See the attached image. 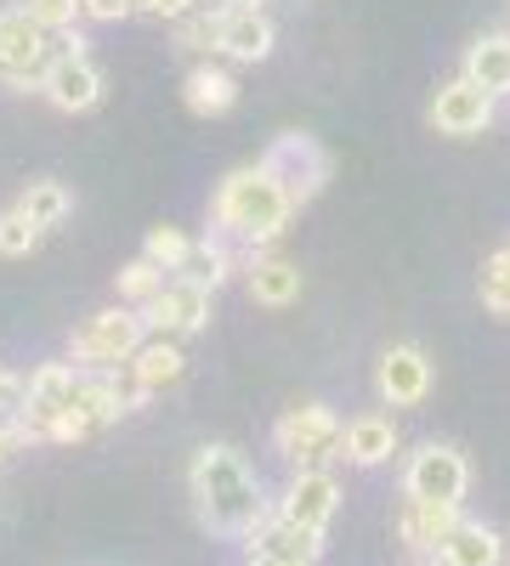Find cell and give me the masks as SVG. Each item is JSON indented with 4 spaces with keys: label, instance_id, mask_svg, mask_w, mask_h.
<instances>
[{
    "label": "cell",
    "instance_id": "6da1fadb",
    "mask_svg": "<svg viewBox=\"0 0 510 566\" xmlns=\"http://www.w3.org/2000/svg\"><path fill=\"white\" fill-rule=\"evenodd\" d=\"M194 510H199V522L221 538H244L261 515H267V499H261V482H256V470L244 464L239 448H199L194 459Z\"/></svg>",
    "mask_w": 510,
    "mask_h": 566
},
{
    "label": "cell",
    "instance_id": "7a4b0ae2",
    "mask_svg": "<svg viewBox=\"0 0 510 566\" xmlns=\"http://www.w3.org/2000/svg\"><path fill=\"white\" fill-rule=\"evenodd\" d=\"M295 210L301 205L290 199V187L278 181L267 165L233 170L221 181V193H216V221L227 227V239H239V244H272Z\"/></svg>",
    "mask_w": 510,
    "mask_h": 566
},
{
    "label": "cell",
    "instance_id": "3957f363",
    "mask_svg": "<svg viewBox=\"0 0 510 566\" xmlns=\"http://www.w3.org/2000/svg\"><path fill=\"white\" fill-rule=\"evenodd\" d=\"M341 437H346V424L323 408V402H306V408H290L284 419L272 424V442L284 459H295L301 470H318L323 459H335L341 453Z\"/></svg>",
    "mask_w": 510,
    "mask_h": 566
},
{
    "label": "cell",
    "instance_id": "277c9868",
    "mask_svg": "<svg viewBox=\"0 0 510 566\" xmlns=\"http://www.w3.org/2000/svg\"><path fill=\"white\" fill-rule=\"evenodd\" d=\"M471 488V464L459 448L448 442H426L403 464V499H420V504H459Z\"/></svg>",
    "mask_w": 510,
    "mask_h": 566
},
{
    "label": "cell",
    "instance_id": "5b68a950",
    "mask_svg": "<svg viewBox=\"0 0 510 566\" xmlns=\"http://www.w3.org/2000/svg\"><path fill=\"white\" fill-rule=\"evenodd\" d=\"M143 312H97V317H85V328H74V363L85 368H119L131 363V352L143 346Z\"/></svg>",
    "mask_w": 510,
    "mask_h": 566
},
{
    "label": "cell",
    "instance_id": "8992f818",
    "mask_svg": "<svg viewBox=\"0 0 510 566\" xmlns=\"http://www.w3.org/2000/svg\"><path fill=\"white\" fill-rule=\"evenodd\" d=\"M278 181L290 187V199L295 205H306L323 181H330V154L318 148V136H306V130H290V136H278L272 148H267V159H261Z\"/></svg>",
    "mask_w": 510,
    "mask_h": 566
},
{
    "label": "cell",
    "instance_id": "52a82bcc",
    "mask_svg": "<svg viewBox=\"0 0 510 566\" xmlns=\"http://www.w3.org/2000/svg\"><path fill=\"white\" fill-rule=\"evenodd\" d=\"M45 63H52L45 29H34L23 12H0V80L12 91H29L45 80Z\"/></svg>",
    "mask_w": 510,
    "mask_h": 566
},
{
    "label": "cell",
    "instance_id": "ba28073f",
    "mask_svg": "<svg viewBox=\"0 0 510 566\" xmlns=\"http://www.w3.org/2000/svg\"><path fill=\"white\" fill-rule=\"evenodd\" d=\"M143 323H154L159 335H199V328L210 323V283H199L194 272L170 277L165 290L143 306Z\"/></svg>",
    "mask_w": 510,
    "mask_h": 566
},
{
    "label": "cell",
    "instance_id": "9c48e42d",
    "mask_svg": "<svg viewBox=\"0 0 510 566\" xmlns=\"http://www.w3.org/2000/svg\"><path fill=\"white\" fill-rule=\"evenodd\" d=\"M40 91L52 97V108L85 114V108H97V97H103V74H97V63H91L85 52H63V57L45 63Z\"/></svg>",
    "mask_w": 510,
    "mask_h": 566
},
{
    "label": "cell",
    "instance_id": "30bf717a",
    "mask_svg": "<svg viewBox=\"0 0 510 566\" xmlns=\"http://www.w3.org/2000/svg\"><path fill=\"white\" fill-rule=\"evenodd\" d=\"M335 510H341V482L330 476V470H301V476L290 482V493H284V504H278V515L306 527V533H330Z\"/></svg>",
    "mask_w": 510,
    "mask_h": 566
},
{
    "label": "cell",
    "instance_id": "8fae6325",
    "mask_svg": "<svg viewBox=\"0 0 510 566\" xmlns=\"http://www.w3.org/2000/svg\"><path fill=\"white\" fill-rule=\"evenodd\" d=\"M431 125H437L443 136H477V130L493 125V97H488L482 85H471L466 74H459V80H448V85L437 91Z\"/></svg>",
    "mask_w": 510,
    "mask_h": 566
},
{
    "label": "cell",
    "instance_id": "7c38bea8",
    "mask_svg": "<svg viewBox=\"0 0 510 566\" xmlns=\"http://www.w3.org/2000/svg\"><path fill=\"white\" fill-rule=\"evenodd\" d=\"M375 386L392 408H414V402H426L431 391V357L420 346H392L381 357V374H375Z\"/></svg>",
    "mask_w": 510,
    "mask_h": 566
},
{
    "label": "cell",
    "instance_id": "4fadbf2b",
    "mask_svg": "<svg viewBox=\"0 0 510 566\" xmlns=\"http://www.w3.org/2000/svg\"><path fill=\"white\" fill-rule=\"evenodd\" d=\"M74 386H80V368H69V363H45L34 380H29L23 413H29V424H34L40 437H52V419L74 402Z\"/></svg>",
    "mask_w": 510,
    "mask_h": 566
},
{
    "label": "cell",
    "instance_id": "5bb4252c",
    "mask_svg": "<svg viewBox=\"0 0 510 566\" xmlns=\"http://www.w3.org/2000/svg\"><path fill=\"white\" fill-rule=\"evenodd\" d=\"M244 538H250V549L278 555V560H306V566H318V555H323V533H306V527L284 522L278 510H267Z\"/></svg>",
    "mask_w": 510,
    "mask_h": 566
},
{
    "label": "cell",
    "instance_id": "9a60e30c",
    "mask_svg": "<svg viewBox=\"0 0 510 566\" xmlns=\"http://www.w3.org/2000/svg\"><path fill=\"white\" fill-rule=\"evenodd\" d=\"M454 527H459V504H420V499H408L403 515H397V538H403L414 555L437 549Z\"/></svg>",
    "mask_w": 510,
    "mask_h": 566
},
{
    "label": "cell",
    "instance_id": "2e32d148",
    "mask_svg": "<svg viewBox=\"0 0 510 566\" xmlns=\"http://www.w3.org/2000/svg\"><path fill=\"white\" fill-rule=\"evenodd\" d=\"M125 374H131V380L143 386V391H159V386H176L181 374H188V357H181V346H176V340H165V335H159V340H143V346L131 352Z\"/></svg>",
    "mask_w": 510,
    "mask_h": 566
},
{
    "label": "cell",
    "instance_id": "e0dca14e",
    "mask_svg": "<svg viewBox=\"0 0 510 566\" xmlns=\"http://www.w3.org/2000/svg\"><path fill=\"white\" fill-rule=\"evenodd\" d=\"M341 453L352 464H386L397 453V424L386 413H357L346 419V437H341Z\"/></svg>",
    "mask_w": 510,
    "mask_h": 566
},
{
    "label": "cell",
    "instance_id": "ac0fdd59",
    "mask_svg": "<svg viewBox=\"0 0 510 566\" xmlns=\"http://www.w3.org/2000/svg\"><path fill=\"white\" fill-rule=\"evenodd\" d=\"M437 555H443L448 566H499V560H504V544H499V533L482 527V522H459V527L437 544Z\"/></svg>",
    "mask_w": 510,
    "mask_h": 566
},
{
    "label": "cell",
    "instance_id": "d6986e66",
    "mask_svg": "<svg viewBox=\"0 0 510 566\" xmlns=\"http://www.w3.org/2000/svg\"><path fill=\"white\" fill-rule=\"evenodd\" d=\"M466 80L482 85L488 97H510V34H488L466 52Z\"/></svg>",
    "mask_w": 510,
    "mask_h": 566
},
{
    "label": "cell",
    "instance_id": "ffe728a7",
    "mask_svg": "<svg viewBox=\"0 0 510 566\" xmlns=\"http://www.w3.org/2000/svg\"><path fill=\"white\" fill-rule=\"evenodd\" d=\"M295 295H301V266L295 261H278V255H256V266H250V301L290 306Z\"/></svg>",
    "mask_w": 510,
    "mask_h": 566
},
{
    "label": "cell",
    "instance_id": "44dd1931",
    "mask_svg": "<svg viewBox=\"0 0 510 566\" xmlns=\"http://www.w3.org/2000/svg\"><path fill=\"white\" fill-rule=\"evenodd\" d=\"M181 97H188L194 114H227L239 103V80L221 74V69H194L188 85H181Z\"/></svg>",
    "mask_w": 510,
    "mask_h": 566
},
{
    "label": "cell",
    "instance_id": "7402d4cb",
    "mask_svg": "<svg viewBox=\"0 0 510 566\" xmlns=\"http://www.w3.org/2000/svg\"><path fill=\"white\" fill-rule=\"evenodd\" d=\"M18 210H23L34 227H58V221L74 210V199H69V187H63V181H29V187H23V199H18Z\"/></svg>",
    "mask_w": 510,
    "mask_h": 566
},
{
    "label": "cell",
    "instance_id": "603a6c76",
    "mask_svg": "<svg viewBox=\"0 0 510 566\" xmlns=\"http://www.w3.org/2000/svg\"><path fill=\"white\" fill-rule=\"evenodd\" d=\"M482 306L493 317H510V244L482 261Z\"/></svg>",
    "mask_w": 510,
    "mask_h": 566
},
{
    "label": "cell",
    "instance_id": "cb8c5ba5",
    "mask_svg": "<svg viewBox=\"0 0 510 566\" xmlns=\"http://www.w3.org/2000/svg\"><path fill=\"white\" fill-rule=\"evenodd\" d=\"M143 255H148L154 266H165V272H181V266L194 261V239H188V232H176V227H154Z\"/></svg>",
    "mask_w": 510,
    "mask_h": 566
},
{
    "label": "cell",
    "instance_id": "d4e9b609",
    "mask_svg": "<svg viewBox=\"0 0 510 566\" xmlns=\"http://www.w3.org/2000/svg\"><path fill=\"white\" fill-rule=\"evenodd\" d=\"M165 290V266H154L148 255L143 261H131L125 272H119V301H136V306H148L154 295Z\"/></svg>",
    "mask_w": 510,
    "mask_h": 566
},
{
    "label": "cell",
    "instance_id": "484cf974",
    "mask_svg": "<svg viewBox=\"0 0 510 566\" xmlns=\"http://www.w3.org/2000/svg\"><path fill=\"white\" fill-rule=\"evenodd\" d=\"M40 232H45V227H34L18 205L0 210V255H29V250L40 244Z\"/></svg>",
    "mask_w": 510,
    "mask_h": 566
},
{
    "label": "cell",
    "instance_id": "4316f807",
    "mask_svg": "<svg viewBox=\"0 0 510 566\" xmlns=\"http://www.w3.org/2000/svg\"><path fill=\"white\" fill-rule=\"evenodd\" d=\"M74 12H85L80 0H23V18H29L34 29H45V34L74 29Z\"/></svg>",
    "mask_w": 510,
    "mask_h": 566
},
{
    "label": "cell",
    "instance_id": "83f0119b",
    "mask_svg": "<svg viewBox=\"0 0 510 566\" xmlns=\"http://www.w3.org/2000/svg\"><path fill=\"white\" fill-rule=\"evenodd\" d=\"M176 45H181V52H205V45H210V52H216V12H188V18H181L176 23Z\"/></svg>",
    "mask_w": 510,
    "mask_h": 566
},
{
    "label": "cell",
    "instance_id": "f1b7e54d",
    "mask_svg": "<svg viewBox=\"0 0 510 566\" xmlns=\"http://www.w3.org/2000/svg\"><path fill=\"white\" fill-rule=\"evenodd\" d=\"M194 255H199V266H205V272H194V277H199V283H210V290H216V283H221L227 272H233V250H227L221 239H216V244L205 239V244H199Z\"/></svg>",
    "mask_w": 510,
    "mask_h": 566
},
{
    "label": "cell",
    "instance_id": "f546056e",
    "mask_svg": "<svg viewBox=\"0 0 510 566\" xmlns=\"http://www.w3.org/2000/svg\"><path fill=\"white\" fill-rule=\"evenodd\" d=\"M194 7H199V0H136V12H143V18H159V23H181Z\"/></svg>",
    "mask_w": 510,
    "mask_h": 566
},
{
    "label": "cell",
    "instance_id": "4dcf8cb0",
    "mask_svg": "<svg viewBox=\"0 0 510 566\" xmlns=\"http://www.w3.org/2000/svg\"><path fill=\"white\" fill-rule=\"evenodd\" d=\"M80 7L97 18V23H119V18H131L136 12V0H80Z\"/></svg>",
    "mask_w": 510,
    "mask_h": 566
},
{
    "label": "cell",
    "instance_id": "1f68e13d",
    "mask_svg": "<svg viewBox=\"0 0 510 566\" xmlns=\"http://www.w3.org/2000/svg\"><path fill=\"white\" fill-rule=\"evenodd\" d=\"M29 402V380H12L7 368H0V413H18Z\"/></svg>",
    "mask_w": 510,
    "mask_h": 566
},
{
    "label": "cell",
    "instance_id": "d6a6232c",
    "mask_svg": "<svg viewBox=\"0 0 510 566\" xmlns=\"http://www.w3.org/2000/svg\"><path fill=\"white\" fill-rule=\"evenodd\" d=\"M18 453V437H12V419H0V464Z\"/></svg>",
    "mask_w": 510,
    "mask_h": 566
},
{
    "label": "cell",
    "instance_id": "836d02e7",
    "mask_svg": "<svg viewBox=\"0 0 510 566\" xmlns=\"http://www.w3.org/2000/svg\"><path fill=\"white\" fill-rule=\"evenodd\" d=\"M244 566H306V560H278V555H261V549H250V560Z\"/></svg>",
    "mask_w": 510,
    "mask_h": 566
}]
</instances>
